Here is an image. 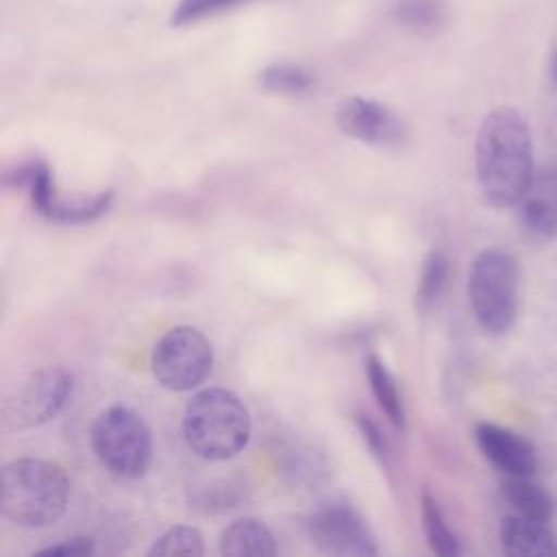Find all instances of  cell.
<instances>
[{"mask_svg":"<svg viewBox=\"0 0 557 557\" xmlns=\"http://www.w3.org/2000/svg\"><path fill=\"white\" fill-rule=\"evenodd\" d=\"M250 2H257V0H178L176 7L172 9L170 24L178 26V28L189 26L200 20L215 17L220 13L233 11V9L250 4Z\"/></svg>","mask_w":557,"mask_h":557,"instance_id":"22","label":"cell"},{"mask_svg":"<svg viewBox=\"0 0 557 557\" xmlns=\"http://www.w3.org/2000/svg\"><path fill=\"white\" fill-rule=\"evenodd\" d=\"M70 500L65 470L48 459H15L0 474V511L20 527L37 529L57 522Z\"/></svg>","mask_w":557,"mask_h":557,"instance_id":"2","label":"cell"},{"mask_svg":"<svg viewBox=\"0 0 557 557\" xmlns=\"http://www.w3.org/2000/svg\"><path fill=\"white\" fill-rule=\"evenodd\" d=\"M150 366L157 383L165 389L187 392L209 376L213 348L198 329L174 326L154 344Z\"/></svg>","mask_w":557,"mask_h":557,"instance_id":"7","label":"cell"},{"mask_svg":"<svg viewBox=\"0 0 557 557\" xmlns=\"http://www.w3.org/2000/svg\"><path fill=\"white\" fill-rule=\"evenodd\" d=\"M111 202H113L111 189L100 191L89 198H74V200L59 198L54 191L50 196V200L37 213H41L44 218H48L52 222H61V224H85V222H94L102 213H107Z\"/></svg>","mask_w":557,"mask_h":557,"instance_id":"14","label":"cell"},{"mask_svg":"<svg viewBox=\"0 0 557 557\" xmlns=\"http://www.w3.org/2000/svg\"><path fill=\"white\" fill-rule=\"evenodd\" d=\"M503 496L516 509V513L533 520L548 522L555 509L550 494L542 485H537L531 476L507 474L503 481Z\"/></svg>","mask_w":557,"mask_h":557,"instance_id":"15","label":"cell"},{"mask_svg":"<svg viewBox=\"0 0 557 557\" xmlns=\"http://www.w3.org/2000/svg\"><path fill=\"white\" fill-rule=\"evenodd\" d=\"M468 300L479 326L492 335L509 331L518 311V263L498 248L479 252L468 274Z\"/></svg>","mask_w":557,"mask_h":557,"instance_id":"4","label":"cell"},{"mask_svg":"<svg viewBox=\"0 0 557 557\" xmlns=\"http://www.w3.org/2000/svg\"><path fill=\"white\" fill-rule=\"evenodd\" d=\"M474 437L481 453L505 474H511V476L535 474L537 453L533 444L522 435L492 422H481L474 429Z\"/></svg>","mask_w":557,"mask_h":557,"instance_id":"10","label":"cell"},{"mask_svg":"<svg viewBox=\"0 0 557 557\" xmlns=\"http://www.w3.org/2000/svg\"><path fill=\"white\" fill-rule=\"evenodd\" d=\"M392 15L416 35H433L446 22V4L444 0H398Z\"/></svg>","mask_w":557,"mask_h":557,"instance_id":"18","label":"cell"},{"mask_svg":"<svg viewBox=\"0 0 557 557\" xmlns=\"http://www.w3.org/2000/svg\"><path fill=\"white\" fill-rule=\"evenodd\" d=\"M74 376L65 368H44L24 379L2 403L0 429L28 431L50 422L72 396Z\"/></svg>","mask_w":557,"mask_h":557,"instance_id":"6","label":"cell"},{"mask_svg":"<svg viewBox=\"0 0 557 557\" xmlns=\"http://www.w3.org/2000/svg\"><path fill=\"white\" fill-rule=\"evenodd\" d=\"M259 85L268 94L276 96H305L315 89L318 76L300 63H270L259 74Z\"/></svg>","mask_w":557,"mask_h":557,"instance_id":"16","label":"cell"},{"mask_svg":"<svg viewBox=\"0 0 557 557\" xmlns=\"http://www.w3.org/2000/svg\"><path fill=\"white\" fill-rule=\"evenodd\" d=\"M96 550V544L91 537L87 535H76V537H67L61 540L57 544H50L41 550H37V555H65V557H85L91 555Z\"/></svg>","mask_w":557,"mask_h":557,"instance_id":"24","label":"cell"},{"mask_svg":"<svg viewBox=\"0 0 557 557\" xmlns=\"http://www.w3.org/2000/svg\"><path fill=\"white\" fill-rule=\"evenodd\" d=\"M91 448L107 470L122 479H137L152 459L150 429L133 409L115 405L96 418Z\"/></svg>","mask_w":557,"mask_h":557,"instance_id":"5","label":"cell"},{"mask_svg":"<svg viewBox=\"0 0 557 557\" xmlns=\"http://www.w3.org/2000/svg\"><path fill=\"white\" fill-rule=\"evenodd\" d=\"M183 435L198 457L209 461L231 459L250 440L248 409L233 392L207 387L187 403Z\"/></svg>","mask_w":557,"mask_h":557,"instance_id":"3","label":"cell"},{"mask_svg":"<svg viewBox=\"0 0 557 557\" xmlns=\"http://www.w3.org/2000/svg\"><path fill=\"white\" fill-rule=\"evenodd\" d=\"M520 218L535 235H557V168L533 172L520 198Z\"/></svg>","mask_w":557,"mask_h":557,"instance_id":"11","label":"cell"},{"mask_svg":"<svg viewBox=\"0 0 557 557\" xmlns=\"http://www.w3.org/2000/svg\"><path fill=\"white\" fill-rule=\"evenodd\" d=\"M420 513H422V529H424V535H426V542H429L431 550L435 555H442V557L459 555L461 553L459 540H457L455 531L448 527L437 500L429 492H422Z\"/></svg>","mask_w":557,"mask_h":557,"instance_id":"19","label":"cell"},{"mask_svg":"<svg viewBox=\"0 0 557 557\" xmlns=\"http://www.w3.org/2000/svg\"><path fill=\"white\" fill-rule=\"evenodd\" d=\"M446 278H448V259H446V255L440 252V250H431L424 257L420 278H418V287H416V307H418V311L426 313L429 309L435 307V302L440 300V296L446 287Z\"/></svg>","mask_w":557,"mask_h":557,"instance_id":"20","label":"cell"},{"mask_svg":"<svg viewBox=\"0 0 557 557\" xmlns=\"http://www.w3.org/2000/svg\"><path fill=\"white\" fill-rule=\"evenodd\" d=\"M357 426H359V431H361V435H363V442H366L368 448L372 450V455H374L381 463L387 466V461H389V446H387V440L383 437L381 429H379L368 416H357Z\"/></svg>","mask_w":557,"mask_h":557,"instance_id":"23","label":"cell"},{"mask_svg":"<svg viewBox=\"0 0 557 557\" xmlns=\"http://www.w3.org/2000/svg\"><path fill=\"white\" fill-rule=\"evenodd\" d=\"M309 540L329 555L339 557H372L379 553L374 535L363 518L344 503H329L318 507L307 518Z\"/></svg>","mask_w":557,"mask_h":557,"instance_id":"8","label":"cell"},{"mask_svg":"<svg viewBox=\"0 0 557 557\" xmlns=\"http://www.w3.org/2000/svg\"><path fill=\"white\" fill-rule=\"evenodd\" d=\"M202 553H205V544H202L200 531L187 524H176L168 529L152 542L148 550V555H159V557H170V555L200 557Z\"/></svg>","mask_w":557,"mask_h":557,"instance_id":"21","label":"cell"},{"mask_svg":"<svg viewBox=\"0 0 557 557\" xmlns=\"http://www.w3.org/2000/svg\"><path fill=\"white\" fill-rule=\"evenodd\" d=\"M476 178L494 207L518 205L533 178V141L524 117L511 107L490 111L474 144Z\"/></svg>","mask_w":557,"mask_h":557,"instance_id":"1","label":"cell"},{"mask_svg":"<svg viewBox=\"0 0 557 557\" xmlns=\"http://www.w3.org/2000/svg\"><path fill=\"white\" fill-rule=\"evenodd\" d=\"M553 78H555V83H557V52H555V57H553Z\"/></svg>","mask_w":557,"mask_h":557,"instance_id":"25","label":"cell"},{"mask_svg":"<svg viewBox=\"0 0 557 557\" xmlns=\"http://www.w3.org/2000/svg\"><path fill=\"white\" fill-rule=\"evenodd\" d=\"M220 553L231 557H272L276 555V542L263 522L255 518H239L222 531Z\"/></svg>","mask_w":557,"mask_h":557,"instance_id":"13","label":"cell"},{"mask_svg":"<svg viewBox=\"0 0 557 557\" xmlns=\"http://www.w3.org/2000/svg\"><path fill=\"white\" fill-rule=\"evenodd\" d=\"M366 376L370 381V389H372L379 407L383 409V413L389 418V422L394 426L403 429L405 426V407H403L398 385H396L392 372L387 370V366L376 355L366 357Z\"/></svg>","mask_w":557,"mask_h":557,"instance_id":"17","label":"cell"},{"mask_svg":"<svg viewBox=\"0 0 557 557\" xmlns=\"http://www.w3.org/2000/svg\"><path fill=\"white\" fill-rule=\"evenodd\" d=\"M500 546L511 557H557V537L544 520L520 513L500 522Z\"/></svg>","mask_w":557,"mask_h":557,"instance_id":"12","label":"cell"},{"mask_svg":"<svg viewBox=\"0 0 557 557\" xmlns=\"http://www.w3.org/2000/svg\"><path fill=\"white\" fill-rule=\"evenodd\" d=\"M335 122L344 135L379 148H396L407 139L405 122L387 104L363 96L344 98Z\"/></svg>","mask_w":557,"mask_h":557,"instance_id":"9","label":"cell"}]
</instances>
